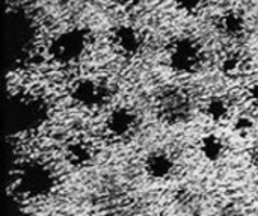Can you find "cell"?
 I'll return each instance as SVG.
<instances>
[{"label":"cell","mask_w":258,"mask_h":216,"mask_svg":"<svg viewBox=\"0 0 258 216\" xmlns=\"http://www.w3.org/2000/svg\"><path fill=\"white\" fill-rule=\"evenodd\" d=\"M168 67L181 76L195 74L206 62V51L201 42L190 36H178L166 47Z\"/></svg>","instance_id":"5b68a950"},{"label":"cell","mask_w":258,"mask_h":216,"mask_svg":"<svg viewBox=\"0 0 258 216\" xmlns=\"http://www.w3.org/2000/svg\"><path fill=\"white\" fill-rule=\"evenodd\" d=\"M20 204H21V203H18V201H12V203L9 204L8 216H24V210L21 209Z\"/></svg>","instance_id":"d6986e66"},{"label":"cell","mask_w":258,"mask_h":216,"mask_svg":"<svg viewBox=\"0 0 258 216\" xmlns=\"http://www.w3.org/2000/svg\"><path fill=\"white\" fill-rule=\"evenodd\" d=\"M251 159H252V164L258 168V142L254 145V148L251 151Z\"/></svg>","instance_id":"ffe728a7"},{"label":"cell","mask_w":258,"mask_h":216,"mask_svg":"<svg viewBox=\"0 0 258 216\" xmlns=\"http://www.w3.org/2000/svg\"><path fill=\"white\" fill-rule=\"evenodd\" d=\"M18 191L32 200L48 197L57 185V177L51 165L42 159L23 160L15 173Z\"/></svg>","instance_id":"7a4b0ae2"},{"label":"cell","mask_w":258,"mask_h":216,"mask_svg":"<svg viewBox=\"0 0 258 216\" xmlns=\"http://www.w3.org/2000/svg\"><path fill=\"white\" fill-rule=\"evenodd\" d=\"M206 117L218 124L227 123L230 120H233V104L230 101V98H227L225 95L216 94L212 95L206 100L204 107H203Z\"/></svg>","instance_id":"8fae6325"},{"label":"cell","mask_w":258,"mask_h":216,"mask_svg":"<svg viewBox=\"0 0 258 216\" xmlns=\"http://www.w3.org/2000/svg\"><path fill=\"white\" fill-rule=\"evenodd\" d=\"M221 73L231 80L240 79L246 71V59L239 51H228L221 58Z\"/></svg>","instance_id":"5bb4252c"},{"label":"cell","mask_w":258,"mask_h":216,"mask_svg":"<svg viewBox=\"0 0 258 216\" xmlns=\"http://www.w3.org/2000/svg\"><path fill=\"white\" fill-rule=\"evenodd\" d=\"M255 120L248 115V114H239L233 118V129L236 132V135L246 138L251 136L255 132Z\"/></svg>","instance_id":"9a60e30c"},{"label":"cell","mask_w":258,"mask_h":216,"mask_svg":"<svg viewBox=\"0 0 258 216\" xmlns=\"http://www.w3.org/2000/svg\"><path fill=\"white\" fill-rule=\"evenodd\" d=\"M195 112V100L183 86H166L156 98V114L169 126L187 123Z\"/></svg>","instance_id":"277c9868"},{"label":"cell","mask_w":258,"mask_h":216,"mask_svg":"<svg viewBox=\"0 0 258 216\" xmlns=\"http://www.w3.org/2000/svg\"><path fill=\"white\" fill-rule=\"evenodd\" d=\"M95 147L86 138H74L67 142L63 150V157L67 164L76 170H83L89 167L95 159Z\"/></svg>","instance_id":"30bf717a"},{"label":"cell","mask_w":258,"mask_h":216,"mask_svg":"<svg viewBox=\"0 0 258 216\" xmlns=\"http://www.w3.org/2000/svg\"><path fill=\"white\" fill-rule=\"evenodd\" d=\"M207 0H172L177 11H180L184 15H197L200 14Z\"/></svg>","instance_id":"2e32d148"},{"label":"cell","mask_w":258,"mask_h":216,"mask_svg":"<svg viewBox=\"0 0 258 216\" xmlns=\"http://www.w3.org/2000/svg\"><path fill=\"white\" fill-rule=\"evenodd\" d=\"M139 127V115L138 112L124 104H118L112 107L104 120V129L110 138L124 141L130 139Z\"/></svg>","instance_id":"52a82bcc"},{"label":"cell","mask_w":258,"mask_h":216,"mask_svg":"<svg viewBox=\"0 0 258 216\" xmlns=\"http://www.w3.org/2000/svg\"><path fill=\"white\" fill-rule=\"evenodd\" d=\"M246 98H248L249 104L258 112V80L248 86V89H246Z\"/></svg>","instance_id":"e0dca14e"},{"label":"cell","mask_w":258,"mask_h":216,"mask_svg":"<svg viewBox=\"0 0 258 216\" xmlns=\"http://www.w3.org/2000/svg\"><path fill=\"white\" fill-rule=\"evenodd\" d=\"M50 118V104L44 95L20 92L9 101V124L14 133H32L39 130Z\"/></svg>","instance_id":"6da1fadb"},{"label":"cell","mask_w":258,"mask_h":216,"mask_svg":"<svg viewBox=\"0 0 258 216\" xmlns=\"http://www.w3.org/2000/svg\"><path fill=\"white\" fill-rule=\"evenodd\" d=\"M110 85L94 76L79 77L73 82L70 88V97L79 107L86 111H97L104 107L110 100Z\"/></svg>","instance_id":"8992f818"},{"label":"cell","mask_w":258,"mask_h":216,"mask_svg":"<svg viewBox=\"0 0 258 216\" xmlns=\"http://www.w3.org/2000/svg\"><path fill=\"white\" fill-rule=\"evenodd\" d=\"M175 159L165 150H154L144 160V171L153 180H168L175 173Z\"/></svg>","instance_id":"9c48e42d"},{"label":"cell","mask_w":258,"mask_h":216,"mask_svg":"<svg viewBox=\"0 0 258 216\" xmlns=\"http://www.w3.org/2000/svg\"><path fill=\"white\" fill-rule=\"evenodd\" d=\"M218 27L224 36H227L230 39H236L245 33L246 20L237 11H227L225 14L221 15V18L218 21Z\"/></svg>","instance_id":"4fadbf2b"},{"label":"cell","mask_w":258,"mask_h":216,"mask_svg":"<svg viewBox=\"0 0 258 216\" xmlns=\"http://www.w3.org/2000/svg\"><path fill=\"white\" fill-rule=\"evenodd\" d=\"M110 2L124 9H132V8H138L139 5H142L144 0H110Z\"/></svg>","instance_id":"ac0fdd59"},{"label":"cell","mask_w":258,"mask_h":216,"mask_svg":"<svg viewBox=\"0 0 258 216\" xmlns=\"http://www.w3.org/2000/svg\"><path fill=\"white\" fill-rule=\"evenodd\" d=\"M112 45L118 55L127 59H133L139 56L145 47V38L144 33L136 27L135 24L122 23L118 24L110 35Z\"/></svg>","instance_id":"ba28073f"},{"label":"cell","mask_w":258,"mask_h":216,"mask_svg":"<svg viewBox=\"0 0 258 216\" xmlns=\"http://www.w3.org/2000/svg\"><path fill=\"white\" fill-rule=\"evenodd\" d=\"M91 38L83 27H70L53 35L48 42V56L60 67L79 64L88 53Z\"/></svg>","instance_id":"3957f363"},{"label":"cell","mask_w":258,"mask_h":216,"mask_svg":"<svg viewBox=\"0 0 258 216\" xmlns=\"http://www.w3.org/2000/svg\"><path fill=\"white\" fill-rule=\"evenodd\" d=\"M200 153L207 162L218 164L227 154V142L221 135L210 132L200 139Z\"/></svg>","instance_id":"7c38bea8"}]
</instances>
